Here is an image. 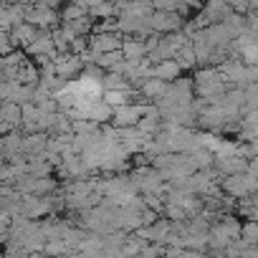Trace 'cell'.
Masks as SVG:
<instances>
[{
  "label": "cell",
  "mask_w": 258,
  "mask_h": 258,
  "mask_svg": "<svg viewBox=\"0 0 258 258\" xmlns=\"http://www.w3.org/2000/svg\"><path fill=\"white\" fill-rule=\"evenodd\" d=\"M192 84H195V91H198V96L203 99V101H215V99H220L225 91H228V84H225V79L220 76V71L218 69H200L198 74H195V79H192Z\"/></svg>",
  "instance_id": "obj_1"
},
{
  "label": "cell",
  "mask_w": 258,
  "mask_h": 258,
  "mask_svg": "<svg viewBox=\"0 0 258 258\" xmlns=\"http://www.w3.org/2000/svg\"><path fill=\"white\" fill-rule=\"evenodd\" d=\"M223 192L230 195V198H235V200L250 198L253 192H258V177H253L250 172L228 175V177H223Z\"/></svg>",
  "instance_id": "obj_2"
},
{
  "label": "cell",
  "mask_w": 258,
  "mask_h": 258,
  "mask_svg": "<svg viewBox=\"0 0 258 258\" xmlns=\"http://www.w3.org/2000/svg\"><path fill=\"white\" fill-rule=\"evenodd\" d=\"M147 104H124V106H116L114 114H111V121L116 124V129H124V126H137L140 119L147 114Z\"/></svg>",
  "instance_id": "obj_3"
},
{
  "label": "cell",
  "mask_w": 258,
  "mask_h": 258,
  "mask_svg": "<svg viewBox=\"0 0 258 258\" xmlns=\"http://www.w3.org/2000/svg\"><path fill=\"white\" fill-rule=\"evenodd\" d=\"M182 26V18L175 11H160L155 16H150V28L160 31V33H177V28Z\"/></svg>",
  "instance_id": "obj_4"
},
{
  "label": "cell",
  "mask_w": 258,
  "mask_h": 258,
  "mask_svg": "<svg viewBox=\"0 0 258 258\" xmlns=\"http://www.w3.org/2000/svg\"><path fill=\"white\" fill-rule=\"evenodd\" d=\"M215 170L228 177V175H240V172H248V160L238 157V155H230V157H215Z\"/></svg>",
  "instance_id": "obj_5"
},
{
  "label": "cell",
  "mask_w": 258,
  "mask_h": 258,
  "mask_svg": "<svg viewBox=\"0 0 258 258\" xmlns=\"http://www.w3.org/2000/svg\"><path fill=\"white\" fill-rule=\"evenodd\" d=\"M152 76L160 79V81H165V84H172L175 79L182 76V69L177 66L175 58H167V61H160V63L152 66Z\"/></svg>",
  "instance_id": "obj_6"
},
{
  "label": "cell",
  "mask_w": 258,
  "mask_h": 258,
  "mask_svg": "<svg viewBox=\"0 0 258 258\" xmlns=\"http://www.w3.org/2000/svg\"><path fill=\"white\" fill-rule=\"evenodd\" d=\"M124 41L116 33H99L94 38V51L96 53H111V51H121Z\"/></svg>",
  "instance_id": "obj_7"
},
{
  "label": "cell",
  "mask_w": 258,
  "mask_h": 258,
  "mask_svg": "<svg viewBox=\"0 0 258 258\" xmlns=\"http://www.w3.org/2000/svg\"><path fill=\"white\" fill-rule=\"evenodd\" d=\"M121 53H124V58H129V61H145L150 51H147V43H145L142 38H129V41H124Z\"/></svg>",
  "instance_id": "obj_8"
},
{
  "label": "cell",
  "mask_w": 258,
  "mask_h": 258,
  "mask_svg": "<svg viewBox=\"0 0 258 258\" xmlns=\"http://www.w3.org/2000/svg\"><path fill=\"white\" fill-rule=\"evenodd\" d=\"M165 91H167V84H165V81H160V79H155V76H150V79H145V81H142V96H145V99H150V101L162 99V96H165Z\"/></svg>",
  "instance_id": "obj_9"
},
{
  "label": "cell",
  "mask_w": 258,
  "mask_h": 258,
  "mask_svg": "<svg viewBox=\"0 0 258 258\" xmlns=\"http://www.w3.org/2000/svg\"><path fill=\"white\" fill-rule=\"evenodd\" d=\"M175 61H177V66H180L182 71H185V69H195V66H198V53H195V46H192V43H185V46L177 51Z\"/></svg>",
  "instance_id": "obj_10"
},
{
  "label": "cell",
  "mask_w": 258,
  "mask_h": 258,
  "mask_svg": "<svg viewBox=\"0 0 258 258\" xmlns=\"http://www.w3.org/2000/svg\"><path fill=\"white\" fill-rule=\"evenodd\" d=\"M240 240H245L248 245H258V220H248L245 225H240Z\"/></svg>",
  "instance_id": "obj_11"
},
{
  "label": "cell",
  "mask_w": 258,
  "mask_h": 258,
  "mask_svg": "<svg viewBox=\"0 0 258 258\" xmlns=\"http://www.w3.org/2000/svg\"><path fill=\"white\" fill-rule=\"evenodd\" d=\"M248 172H250L253 177H258V157H250V160H248Z\"/></svg>",
  "instance_id": "obj_12"
}]
</instances>
